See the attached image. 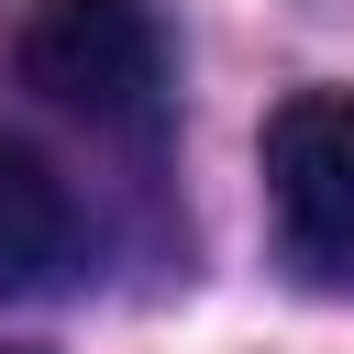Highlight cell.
I'll return each mask as SVG.
<instances>
[{
	"label": "cell",
	"mask_w": 354,
	"mask_h": 354,
	"mask_svg": "<svg viewBox=\"0 0 354 354\" xmlns=\"http://www.w3.org/2000/svg\"><path fill=\"white\" fill-rule=\"evenodd\" d=\"M11 77L100 133H144L166 100V55H155V11L144 0H22L11 22Z\"/></svg>",
	"instance_id": "cell-1"
},
{
	"label": "cell",
	"mask_w": 354,
	"mask_h": 354,
	"mask_svg": "<svg viewBox=\"0 0 354 354\" xmlns=\"http://www.w3.org/2000/svg\"><path fill=\"white\" fill-rule=\"evenodd\" d=\"M266 210L310 288H354V88H288L266 111Z\"/></svg>",
	"instance_id": "cell-2"
},
{
	"label": "cell",
	"mask_w": 354,
	"mask_h": 354,
	"mask_svg": "<svg viewBox=\"0 0 354 354\" xmlns=\"http://www.w3.org/2000/svg\"><path fill=\"white\" fill-rule=\"evenodd\" d=\"M66 243H77L66 177H55L33 144H11V133H0V299L44 288V277L66 266Z\"/></svg>",
	"instance_id": "cell-3"
}]
</instances>
